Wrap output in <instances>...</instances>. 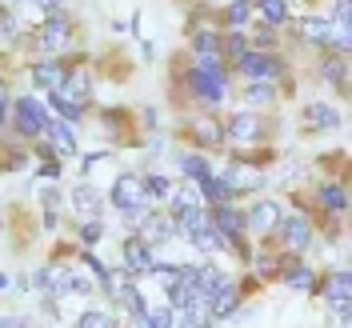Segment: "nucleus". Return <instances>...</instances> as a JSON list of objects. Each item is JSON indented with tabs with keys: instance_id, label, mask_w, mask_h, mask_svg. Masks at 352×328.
<instances>
[{
	"instance_id": "1",
	"label": "nucleus",
	"mask_w": 352,
	"mask_h": 328,
	"mask_svg": "<svg viewBox=\"0 0 352 328\" xmlns=\"http://www.w3.org/2000/svg\"><path fill=\"white\" fill-rule=\"evenodd\" d=\"M16 129H21L24 136H41V132L48 129V112H44V105L36 96H21V100H16Z\"/></svg>"
},
{
	"instance_id": "2",
	"label": "nucleus",
	"mask_w": 352,
	"mask_h": 328,
	"mask_svg": "<svg viewBox=\"0 0 352 328\" xmlns=\"http://www.w3.org/2000/svg\"><path fill=\"white\" fill-rule=\"evenodd\" d=\"M276 228H280V241H285L288 252H305L308 244H312V228H308L305 217H280Z\"/></svg>"
},
{
	"instance_id": "3",
	"label": "nucleus",
	"mask_w": 352,
	"mask_h": 328,
	"mask_svg": "<svg viewBox=\"0 0 352 328\" xmlns=\"http://www.w3.org/2000/svg\"><path fill=\"white\" fill-rule=\"evenodd\" d=\"M68 41H72V28H68V21H60V17H52V21L36 32V48H41V52H65Z\"/></svg>"
},
{
	"instance_id": "4",
	"label": "nucleus",
	"mask_w": 352,
	"mask_h": 328,
	"mask_svg": "<svg viewBox=\"0 0 352 328\" xmlns=\"http://www.w3.org/2000/svg\"><path fill=\"white\" fill-rule=\"evenodd\" d=\"M236 308H241V288L232 285V281H220V288L208 296V312H212V320H228Z\"/></svg>"
},
{
	"instance_id": "5",
	"label": "nucleus",
	"mask_w": 352,
	"mask_h": 328,
	"mask_svg": "<svg viewBox=\"0 0 352 328\" xmlns=\"http://www.w3.org/2000/svg\"><path fill=\"white\" fill-rule=\"evenodd\" d=\"M285 217L280 212V204L276 200H256L252 208H248V217H244V224L252 228V232H272L276 228V220Z\"/></svg>"
},
{
	"instance_id": "6",
	"label": "nucleus",
	"mask_w": 352,
	"mask_h": 328,
	"mask_svg": "<svg viewBox=\"0 0 352 328\" xmlns=\"http://www.w3.org/2000/svg\"><path fill=\"white\" fill-rule=\"evenodd\" d=\"M144 200V180L140 176H120L116 184H112V204L120 208V212H129L132 204H140Z\"/></svg>"
},
{
	"instance_id": "7",
	"label": "nucleus",
	"mask_w": 352,
	"mask_h": 328,
	"mask_svg": "<svg viewBox=\"0 0 352 328\" xmlns=\"http://www.w3.org/2000/svg\"><path fill=\"white\" fill-rule=\"evenodd\" d=\"M224 88H228V76L224 72H200V68H192V92L204 96L208 105H217L220 96H224Z\"/></svg>"
},
{
	"instance_id": "8",
	"label": "nucleus",
	"mask_w": 352,
	"mask_h": 328,
	"mask_svg": "<svg viewBox=\"0 0 352 328\" xmlns=\"http://www.w3.org/2000/svg\"><path fill=\"white\" fill-rule=\"evenodd\" d=\"M136 228H140V241L148 244V248H153V244H168V241H173V232H176V224H173V220L156 217V212H148V217L140 220Z\"/></svg>"
},
{
	"instance_id": "9",
	"label": "nucleus",
	"mask_w": 352,
	"mask_h": 328,
	"mask_svg": "<svg viewBox=\"0 0 352 328\" xmlns=\"http://www.w3.org/2000/svg\"><path fill=\"white\" fill-rule=\"evenodd\" d=\"M329 300H332V312H336V325H349V320H352V308H349V272H344V268L332 276Z\"/></svg>"
},
{
	"instance_id": "10",
	"label": "nucleus",
	"mask_w": 352,
	"mask_h": 328,
	"mask_svg": "<svg viewBox=\"0 0 352 328\" xmlns=\"http://www.w3.org/2000/svg\"><path fill=\"white\" fill-rule=\"evenodd\" d=\"M212 228H217L224 241H232V244H241V228H244V217L236 212V208H228V200L220 204L217 212H212Z\"/></svg>"
},
{
	"instance_id": "11",
	"label": "nucleus",
	"mask_w": 352,
	"mask_h": 328,
	"mask_svg": "<svg viewBox=\"0 0 352 328\" xmlns=\"http://www.w3.org/2000/svg\"><path fill=\"white\" fill-rule=\"evenodd\" d=\"M241 72L248 76V80H272V76L280 72V65H276L272 56H264V52H244L241 56Z\"/></svg>"
},
{
	"instance_id": "12",
	"label": "nucleus",
	"mask_w": 352,
	"mask_h": 328,
	"mask_svg": "<svg viewBox=\"0 0 352 328\" xmlns=\"http://www.w3.org/2000/svg\"><path fill=\"white\" fill-rule=\"evenodd\" d=\"M228 140H236V144H252V140H261V120L252 116V112H241V116H232L228 120Z\"/></svg>"
},
{
	"instance_id": "13",
	"label": "nucleus",
	"mask_w": 352,
	"mask_h": 328,
	"mask_svg": "<svg viewBox=\"0 0 352 328\" xmlns=\"http://www.w3.org/2000/svg\"><path fill=\"white\" fill-rule=\"evenodd\" d=\"M153 252H148V244L140 241V237H132L124 244V272H153Z\"/></svg>"
},
{
	"instance_id": "14",
	"label": "nucleus",
	"mask_w": 352,
	"mask_h": 328,
	"mask_svg": "<svg viewBox=\"0 0 352 328\" xmlns=\"http://www.w3.org/2000/svg\"><path fill=\"white\" fill-rule=\"evenodd\" d=\"M208 224H212V217H208L200 204H188V208H180V212H176V232H184L188 241L197 237L200 228H208Z\"/></svg>"
},
{
	"instance_id": "15",
	"label": "nucleus",
	"mask_w": 352,
	"mask_h": 328,
	"mask_svg": "<svg viewBox=\"0 0 352 328\" xmlns=\"http://www.w3.org/2000/svg\"><path fill=\"white\" fill-rule=\"evenodd\" d=\"M65 100L72 105H88V92H92V80H88V72H65V80L56 88Z\"/></svg>"
},
{
	"instance_id": "16",
	"label": "nucleus",
	"mask_w": 352,
	"mask_h": 328,
	"mask_svg": "<svg viewBox=\"0 0 352 328\" xmlns=\"http://www.w3.org/2000/svg\"><path fill=\"white\" fill-rule=\"evenodd\" d=\"M188 276H192V288L200 292V300H204V305H208V296H212V292L220 288V281H224L217 264H204V268H188Z\"/></svg>"
},
{
	"instance_id": "17",
	"label": "nucleus",
	"mask_w": 352,
	"mask_h": 328,
	"mask_svg": "<svg viewBox=\"0 0 352 328\" xmlns=\"http://www.w3.org/2000/svg\"><path fill=\"white\" fill-rule=\"evenodd\" d=\"M32 80L52 92V88H60V80H65V65L60 61H36L32 65Z\"/></svg>"
},
{
	"instance_id": "18",
	"label": "nucleus",
	"mask_w": 352,
	"mask_h": 328,
	"mask_svg": "<svg viewBox=\"0 0 352 328\" xmlns=\"http://www.w3.org/2000/svg\"><path fill=\"white\" fill-rule=\"evenodd\" d=\"M72 204H76L80 220H100V197H96L88 184H80V188L72 193Z\"/></svg>"
},
{
	"instance_id": "19",
	"label": "nucleus",
	"mask_w": 352,
	"mask_h": 328,
	"mask_svg": "<svg viewBox=\"0 0 352 328\" xmlns=\"http://www.w3.org/2000/svg\"><path fill=\"white\" fill-rule=\"evenodd\" d=\"M48 136H52V144H56V153L65 156H76V136H72V129H68L65 120H48Z\"/></svg>"
},
{
	"instance_id": "20",
	"label": "nucleus",
	"mask_w": 352,
	"mask_h": 328,
	"mask_svg": "<svg viewBox=\"0 0 352 328\" xmlns=\"http://www.w3.org/2000/svg\"><path fill=\"white\" fill-rule=\"evenodd\" d=\"M224 184H228L232 193H252V188L261 184V176H256V173H248V168H241V164H232V168L224 173Z\"/></svg>"
},
{
	"instance_id": "21",
	"label": "nucleus",
	"mask_w": 352,
	"mask_h": 328,
	"mask_svg": "<svg viewBox=\"0 0 352 328\" xmlns=\"http://www.w3.org/2000/svg\"><path fill=\"white\" fill-rule=\"evenodd\" d=\"M305 116L312 120V129H340V112L329 109V105H308Z\"/></svg>"
},
{
	"instance_id": "22",
	"label": "nucleus",
	"mask_w": 352,
	"mask_h": 328,
	"mask_svg": "<svg viewBox=\"0 0 352 328\" xmlns=\"http://www.w3.org/2000/svg\"><path fill=\"white\" fill-rule=\"evenodd\" d=\"M200 193H204L208 200H217V204H224V200L232 197V188L224 184V176H212V173L200 176Z\"/></svg>"
},
{
	"instance_id": "23",
	"label": "nucleus",
	"mask_w": 352,
	"mask_h": 328,
	"mask_svg": "<svg viewBox=\"0 0 352 328\" xmlns=\"http://www.w3.org/2000/svg\"><path fill=\"white\" fill-rule=\"evenodd\" d=\"M300 32H305L312 44H329L332 41V24L320 21V17H305V21H300Z\"/></svg>"
},
{
	"instance_id": "24",
	"label": "nucleus",
	"mask_w": 352,
	"mask_h": 328,
	"mask_svg": "<svg viewBox=\"0 0 352 328\" xmlns=\"http://www.w3.org/2000/svg\"><path fill=\"white\" fill-rule=\"evenodd\" d=\"M261 4V17L268 24H285L288 21V0H256Z\"/></svg>"
},
{
	"instance_id": "25",
	"label": "nucleus",
	"mask_w": 352,
	"mask_h": 328,
	"mask_svg": "<svg viewBox=\"0 0 352 328\" xmlns=\"http://www.w3.org/2000/svg\"><path fill=\"white\" fill-rule=\"evenodd\" d=\"M324 76H329L332 85L340 88V92H344V88H349V61H344V56L329 61V65H324Z\"/></svg>"
},
{
	"instance_id": "26",
	"label": "nucleus",
	"mask_w": 352,
	"mask_h": 328,
	"mask_svg": "<svg viewBox=\"0 0 352 328\" xmlns=\"http://www.w3.org/2000/svg\"><path fill=\"white\" fill-rule=\"evenodd\" d=\"M244 96H248V105H272V96H276V92H272V85H268V80H252Z\"/></svg>"
},
{
	"instance_id": "27",
	"label": "nucleus",
	"mask_w": 352,
	"mask_h": 328,
	"mask_svg": "<svg viewBox=\"0 0 352 328\" xmlns=\"http://www.w3.org/2000/svg\"><path fill=\"white\" fill-rule=\"evenodd\" d=\"M52 109L60 112L65 120H80V112H85V105H72V100H65V96H60V92L52 88Z\"/></svg>"
},
{
	"instance_id": "28",
	"label": "nucleus",
	"mask_w": 352,
	"mask_h": 328,
	"mask_svg": "<svg viewBox=\"0 0 352 328\" xmlns=\"http://www.w3.org/2000/svg\"><path fill=\"white\" fill-rule=\"evenodd\" d=\"M320 200L329 204L332 212H344V208H349V197L340 193V184H329V188H320Z\"/></svg>"
},
{
	"instance_id": "29",
	"label": "nucleus",
	"mask_w": 352,
	"mask_h": 328,
	"mask_svg": "<svg viewBox=\"0 0 352 328\" xmlns=\"http://www.w3.org/2000/svg\"><path fill=\"white\" fill-rule=\"evenodd\" d=\"M144 193L156 197V200H160V197L168 200V197H173V180H168V176H148V180H144Z\"/></svg>"
},
{
	"instance_id": "30",
	"label": "nucleus",
	"mask_w": 352,
	"mask_h": 328,
	"mask_svg": "<svg viewBox=\"0 0 352 328\" xmlns=\"http://www.w3.org/2000/svg\"><path fill=\"white\" fill-rule=\"evenodd\" d=\"M120 300H124V308L132 312V320H140V316L148 312V308H144V300H140V292H136V288H120Z\"/></svg>"
},
{
	"instance_id": "31",
	"label": "nucleus",
	"mask_w": 352,
	"mask_h": 328,
	"mask_svg": "<svg viewBox=\"0 0 352 328\" xmlns=\"http://www.w3.org/2000/svg\"><path fill=\"white\" fill-rule=\"evenodd\" d=\"M140 325H148V328H168V325H173V308H153V312H144V316H140Z\"/></svg>"
},
{
	"instance_id": "32",
	"label": "nucleus",
	"mask_w": 352,
	"mask_h": 328,
	"mask_svg": "<svg viewBox=\"0 0 352 328\" xmlns=\"http://www.w3.org/2000/svg\"><path fill=\"white\" fill-rule=\"evenodd\" d=\"M180 168H184L188 176H197V180H200V176L208 173V160H204V156H197V153H188V156H180Z\"/></svg>"
},
{
	"instance_id": "33",
	"label": "nucleus",
	"mask_w": 352,
	"mask_h": 328,
	"mask_svg": "<svg viewBox=\"0 0 352 328\" xmlns=\"http://www.w3.org/2000/svg\"><path fill=\"white\" fill-rule=\"evenodd\" d=\"M248 17H252V0H232V8H228V21L236 24H248Z\"/></svg>"
},
{
	"instance_id": "34",
	"label": "nucleus",
	"mask_w": 352,
	"mask_h": 328,
	"mask_svg": "<svg viewBox=\"0 0 352 328\" xmlns=\"http://www.w3.org/2000/svg\"><path fill=\"white\" fill-rule=\"evenodd\" d=\"M76 325H80V328H112V316H109V312H85Z\"/></svg>"
},
{
	"instance_id": "35",
	"label": "nucleus",
	"mask_w": 352,
	"mask_h": 328,
	"mask_svg": "<svg viewBox=\"0 0 352 328\" xmlns=\"http://www.w3.org/2000/svg\"><path fill=\"white\" fill-rule=\"evenodd\" d=\"M197 68H200V72H224V65H220V52H200Z\"/></svg>"
},
{
	"instance_id": "36",
	"label": "nucleus",
	"mask_w": 352,
	"mask_h": 328,
	"mask_svg": "<svg viewBox=\"0 0 352 328\" xmlns=\"http://www.w3.org/2000/svg\"><path fill=\"white\" fill-rule=\"evenodd\" d=\"M188 204H200V188H184V193H176L173 197V212L188 208Z\"/></svg>"
},
{
	"instance_id": "37",
	"label": "nucleus",
	"mask_w": 352,
	"mask_h": 328,
	"mask_svg": "<svg viewBox=\"0 0 352 328\" xmlns=\"http://www.w3.org/2000/svg\"><path fill=\"white\" fill-rule=\"evenodd\" d=\"M288 285L300 288V292H308V288H312V272H308V268H296V272H288Z\"/></svg>"
},
{
	"instance_id": "38",
	"label": "nucleus",
	"mask_w": 352,
	"mask_h": 328,
	"mask_svg": "<svg viewBox=\"0 0 352 328\" xmlns=\"http://www.w3.org/2000/svg\"><path fill=\"white\" fill-rule=\"evenodd\" d=\"M220 41L212 36V32H197V52H217Z\"/></svg>"
},
{
	"instance_id": "39",
	"label": "nucleus",
	"mask_w": 352,
	"mask_h": 328,
	"mask_svg": "<svg viewBox=\"0 0 352 328\" xmlns=\"http://www.w3.org/2000/svg\"><path fill=\"white\" fill-rule=\"evenodd\" d=\"M0 41H16V21L0 12Z\"/></svg>"
},
{
	"instance_id": "40",
	"label": "nucleus",
	"mask_w": 352,
	"mask_h": 328,
	"mask_svg": "<svg viewBox=\"0 0 352 328\" xmlns=\"http://www.w3.org/2000/svg\"><path fill=\"white\" fill-rule=\"evenodd\" d=\"M80 232H85V241L92 244V241H100V237H104V224H96V220H85V228H80Z\"/></svg>"
},
{
	"instance_id": "41",
	"label": "nucleus",
	"mask_w": 352,
	"mask_h": 328,
	"mask_svg": "<svg viewBox=\"0 0 352 328\" xmlns=\"http://www.w3.org/2000/svg\"><path fill=\"white\" fill-rule=\"evenodd\" d=\"M332 28H349V0H336V24Z\"/></svg>"
},
{
	"instance_id": "42",
	"label": "nucleus",
	"mask_w": 352,
	"mask_h": 328,
	"mask_svg": "<svg viewBox=\"0 0 352 328\" xmlns=\"http://www.w3.org/2000/svg\"><path fill=\"white\" fill-rule=\"evenodd\" d=\"M197 132H200V140H220V129H212V120H200Z\"/></svg>"
},
{
	"instance_id": "43",
	"label": "nucleus",
	"mask_w": 352,
	"mask_h": 328,
	"mask_svg": "<svg viewBox=\"0 0 352 328\" xmlns=\"http://www.w3.org/2000/svg\"><path fill=\"white\" fill-rule=\"evenodd\" d=\"M228 52H232V56H236V61H241L244 52H248V44H244L241 36H228Z\"/></svg>"
},
{
	"instance_id": "44",
	"label": "nucleus",
	"mask_w": 352,
	"mask_h": 328,
	"mask_svg": "<svg viewBox=\"0 0 352 328\" xmlns=\"http://www.w3.org/2000/svg\"><path fill=\"white\" fill-rule=\"evenodd\" d=\"M256 272L272 276V272H276V261H272V256H256Z\"/></svg>"
},
{
	"instance_id": "45",
	"label": "nucleus",
	"mask_w": 352,
	"mask_h": 328,
	"mask_svg": "<svg viewBox=\"0 0 352 328\" xmlns=\"http://www.w3.org/2000/svg\"><path fill=\"white\" fill-rule=\"evenodd\" d=\"M36 4H41V8H48V12H56V8H65L68 0H36Z\"/></svg>"
},
{
	"instance_id": "46",
	"label": "nucleus",
	"mask_w": 352,
	"mask_h": 328,
	"mask_svg": "<svg viewBox=\"0 0 352 328\" xmlns=\"http://www.w3.org/2000/svg\"><path fill=\"white\" fill-rule=\"evenodd\" d=\"M4 116H8V96H0V129H4Z\"/></svg>"
},
{
	"instance_id": "47",
	"label": "nucleus",
	"mask_w": 352,
	"mask_h": 328,
	"mask_svg": "<svg viewBox=\"0 0 352 328\" xmlns=\"http://www.w3.org/2000/svg\"><path fill=\"white\" fill-rule=\"evenodd\" d=\"M0 96H4V85H0Z\"/></svg>"
}]
</instances>
